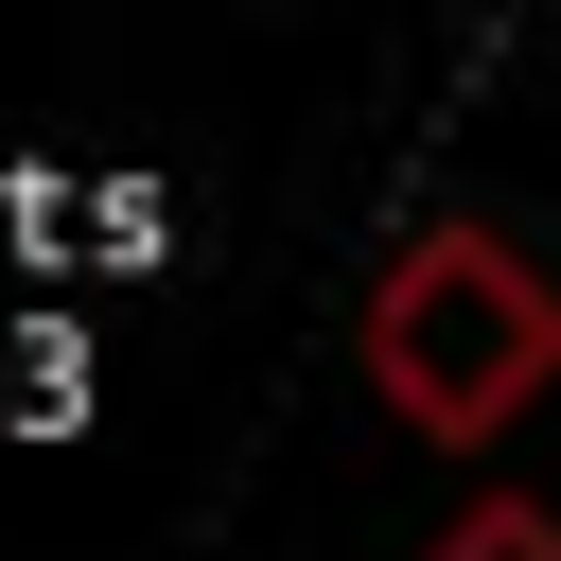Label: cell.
<instances>
[{
    "label": "cell",
    "mask_w": 561,
    "mask_h": 561,
    "mask_svg": "<svg viewBox=\"0 0 561 561\" xmlns=\"http://www.w3.org/2000/svg\"><path fill=\"white\" fill-rule=\"evenodd\" d=\"M368 386H386L403 438L473 456L491 421H526V403L561 386V280H543L508 228H473V210L403 228L386 280H368Z\"/></svg>",
    "instance_id": "cell-1"
},
{
    "label": "cell",
    "mask_w": 561,
    "mask_h": 561,
    "mask_svg": "<svg viewBox=\"0 0 561 561\" xmlns=\"http://www.w3.org/2000/svg\"><path fill=\"white\" fill-rule=\"evenodd\" d=\"M421 561H561V526H543V508H508V491H491V508H456V526H438V543H421Z\"/></svg>",
    "instance_id": "cell-2"
}]
</instances>
